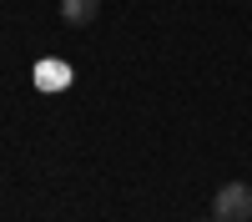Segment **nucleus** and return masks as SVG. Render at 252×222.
<instances>
[{
  "instance_id": "obj_1",
  "label": "nucleus",
  "mask_w": 252,
  "mask_h": 222,
  "mask_svg": "<svg viewBox=\"0 0 252 222\" xmlns=\"http://www.w3.org/2000/svg\"><path fill=\"white\" fill-rule=\"evenodd\" d=\"M212 222H252V187H247V182H222V187H217Z\"/></svg>"
},
{
  "instance_id": "obj_2",
  "label": "nucleus",
  "mask_w": 252,
  "mask_h": 222,
  "mask_svg": "<svg viewBox=\"0 0 252 222\" xmlns=\"http://www.w3.org/2000/svg\"><path fill=\"white\" fill-rule=\"evenodd\" d=\"M101 10V0H61V20L66 26H91Z\"/></svg>"
}]
</instances>
